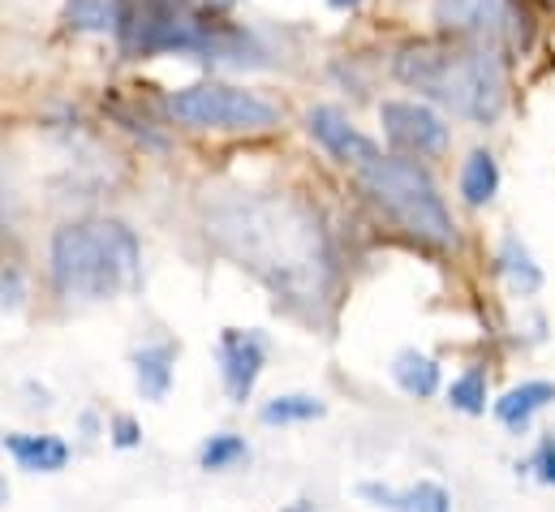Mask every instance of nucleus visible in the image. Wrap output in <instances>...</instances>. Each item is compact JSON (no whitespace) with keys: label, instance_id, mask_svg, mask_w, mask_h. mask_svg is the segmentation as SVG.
<instances>
[{"label":"nucleus","instance_id":"nucleus-1","mask_svg":"<svg viewBox=\"0 0 555 512\" xmlns=\"http://www.w3.org/2000/svg\"><path fill=\"white\" fill-rule=\"evenodd\" d=\"M207 233L284 293H319L327 251L301 207L280 199H224L207 212Z\"/></svg>","mask_w":555,"mask_h":512},{"label":"nucleus","instance_id":"nucleus-2","mask_svg":"<svg viewBox=\"0 0 555 512\" xmlns=\"http://www.w3.org/2000/svg\"><path fill=\"white\" fill-rule=\"evenodd\" d=\"M397 78L474 126H491L504 113L508 82L491 48L478 43H410L397 56Z\"/></svg>","mask_w":555,"mask_h":512},{"label":"nucleus","instance_id":"nucleus-3","mask_svg":"<svg viewBox=\"0 0 555 512\" xmlns=\"http://www.w3.org/2000/svg\"><path fill=\"white\" fill-rule=\"evenodd\" d=\"M142 280L139 238L117 220L65 225L52 238V284L65 302H108Z\"/></svg>","mask_w":555,"mask_h":512},{"label":"nucleus","instance_id":"nucleus-4","mask_svg":"<svg viewBox=\"0 0 555 512\" xmlns=\"http://www.w3.org/2000/svg\"><path fill=\"white\" fill-rule=\"evenodd\" d=\"M362 190L410 233L426 246H456V225L435 190V181L417 168L414 159H392V155H379L375 164H366L362 172Z\"/></svg>","mask_w":555,"mask_h":512},{"label":"nucleus","instance_id":"nucleus-5","mask_svg":"<svg viewBox=\"0 0 555 512\" xmlns=\"http://www.w3.org/2000/svg\"><path fill=\"white\" fill-rule=\"evenodd\" d=\"M168 117L190 129H268L280 121V113L268 100L224 82H198V87L172 91Z\"/></svg>","mask_w":555,"mask_h":512},{"label":"nucleus","instance_id":"nucleus-6","mask_svg":"<svg viewBox=\"0 0 555 512\" xmlns=\"http://www.w3.org/2000/svg\"><path fill=\"white\" fill-rule=\"evenodd\" d=\"M435 22L465 43L504 52L530 43V17L517 0H435Z\"/></svg>","mask_w":555,"mask_h":512},{"label":"nucleus","instance_id":"nucleus-7","mask_svg":"<svg viewBox=\"0 0 555 512\" xmlns=\"http://www.w3.org/2000/svg\"><path fill=\"white\" fill-rule=\"evenodd\" d=\"M306 129H310V138L336 159V164H345V168H366V164H375L379 159V146L366 138V133H358V129L349 126V117L340 113V108H310L306 113Z\"/></svg>","mask_w":555,"mask_h":512},{"label":"nucleus","instance_id":"nucleus-8","mask_svg":"<svg viewBox=\"0 0 555 512\" xmlns=\"http://www.w3.org/2000/svg\"><path fill=\"white\" fill-rule=\"evenodd\" d=\"M379 121L388 129V138L401 146V151H414V155H439L448 146V126L410 100H388L379 108Z\"/></svg>","mask_w":555,"mask_h":512},{"label":"nucleus","instance_id":"nucleus-9","mask_svg":"<svg viewBox=\"0 0 555 512\" xmlns=\"http://www.w3.org/2000/svg\"><path fill=\"white\" fill-rule=\"evenodd\" d=\"M220 371H224V387L233 400H246L255 384H259V371H263V341L255 332H224L220 336Z\"/></svg>","mask_w":555,"mask_h":512},{"label":"nucleus","instance_id":"nucleus-10","mask_svg":"<svg viewBox=\"0 0 555 512\" xmlns=\"http://www.w3.org/2000/svg\"><path fill=\"white\" fill-rule=\"evenodd\" d=\"M358 496L371 500V504H379L384 512H452L448 491H443L439 483H417L410 491H392V487H379V483H362Z\"/></svg>","mask_w":555,"mask_h":512},{"label":"nucleus","instance_id":"nucleus-11","mask_svg":"<svg viewBox=\"0 0 555 512\" xmlns=\"http://www.w3.org/2000/svg\"><path fill=\"white\" fill-rule=\"evenodd\" d=\"M4 448L22 470H35V474H56L69 461V448L56 435H9Z\"/></svg>","mask_w":555,"mask_h":512},{"label":"nucleus","instance_id":"nucleus-12","mask_svg":"<svg viewBox=\"0 0 555 512\" xmlns=\"http://www.w3.org/2000/svg\"><path fill=\"white\" fill-rule=\"evenodd\" d=\"M555 400V384H521L513 387L504 400H495V418L504 422V426H513V431H521L539 409H547Z\"/></svg>","mask_w":555,"mask_h":512},{"label":"nucleus","instance_id":"nucleus-13","mask_svg":"<svg viewBox=\"0 0 555 512\" xmlns=\"http://www.w3.org/2000/svg\"><path fill=\"white\" fill-rule=\"evenodd\" d=\"M134 375L146 400H164L172 387V345H146L134 354Z\"/></svg>","mask_w":555,"mask_h":512},{"label":"nucleus","instance_id":"nucleus-14","mask_svg":"<svg viewBox=\"0 0 555 512\" xmlns=\"http://www.w3.org/2000/svg\"><path fill=\"white\" fill-rule=\"evenodd\" d=\"M495 190H500L495 155H491V151H474V155L465 159V168H461V194H465V203H469V207H482V203L495 199Z\"/></svg>","mask_w":555,"mask_h":512},{"label":"nucleus","instance_id":"nucleus-15","mask_svg":"<svg viewBox=\"0 0 555 512\" xmlns=\"http://www.w3.org/2000/svg\"><path fill=\"white\" fill-rule=\"evenodd\" d=\"M392 380L401 384V392H410L417 400H426V396H435L439 392V367L426 358V354H401L397 362H392Z\"/></svg>","mask_w":555,"mask_h":512},{"label":"nucleus","instance_id":"nucleus-16","mask_svg":"<svg viewBox=\"0 0 555 512\" xmlns=\"http://www.w3.org/2000/svg\"><path fill=\"white\" fill-rule=\"evenodd\" d=\"M327 405L319 396H276L263 405V422L268 426H284V422H310V418H323Z\"/></svg>","mask_w":555,"mask_h":512},{"label":"nucleus","instance_id":"nucleus-17","mask_svg":"<svg viewBox=\"0 0 555 512\" xmlns=\"http://www.w3.org/2000/svg\"><path fill=\"white\" fill-rule=\"evenodd\" d=\"M500 271H504V276H508V280H513L521 293H534V289L543 284V271L530 263L526 246H521V242H513V238L500 246Z\"/></svg>","mask_w":555,"mask_h":512},{"label":"nucleus","instance_id":"nucleus-18","mask_svg":"<svg viewBox=\"0 0 555 512\" xmlns=\"http://www.w3.org/2000/svg\"><path fill=\"white\" fill-rule=\"evenodd\" d=\"M246 457H250V448H246L242 435H211L203 444V452H198V465L203 470H229V465H237Z\"/></svg>","mask_w":555,"mask_h":512},{"label":"nucleus","instance_id":"nucleus-19","mask_svg":"<svg viewBox=\"0 0 555 512\" xmlns=\"http://www.w3.org/2000/svg\"><path fill=\"white\" fill-rule=\"evenodd\" d=\"M65 17L78 30H108V26H117V4L113 0H69Z\"/></svg>","mask_w":555,"mask_h":512},{"label":"nucleus","instance_id":"nucleus-20","mask_svg":"<svg viewBox=\"0 0 555 512\" xmlns=\"http://www.w3.org/2000/svg\"><path fill=\"white\" fill-rule=\"evenodd\" d=\"M448 400H452V409H461V413H482V409H487V380H482L478 371H465L461 380H452Z\"/></svg>","mask_w":555,"mask_h":512},{"label":"nucleus","instance_id":"nucleus-21","mask_svg":"<svg viewBox=\"0 0 555 512\" xmlns=\"http://www.w3.org/2000/svg\"><path fill=\"white\" fill-rule=\"evenodd\" d=\"M534 470L543 483H555V439H543L539 452H534Z\"/></svg>","mask_w":555,"mask_h":512},{"label":"nucleus","instance_id":"nucleus-22","mask_svg":"<svg viewBox=\"0 0 555 512\" xmlns=\"http://www.w3.org/2000/svg\"><path fill=\"white\" fill-rule=\"evenodd\" d=\"M113 439H117V448H134L142 439L139 422H134V418H117V422H113Z\"/></svg>","mask_w":555,"mask_h":512},{"label":"nucleus","instance_id":"nucleus-23","mask_svg":"<svg viewBox=\"0 0 555 512\" xmlns=\"http://www.w3.org/2000/svg\"><path fill=\"white\" fill-rule=\"evenodd\" d=\"M332 9H349V4H358V0H327Z\"/></svg>","mask_w":555,"mask_h":512},{"label":"nucleus","instance_id":"nucleus-24","mask_svg":"<svg viewBox=\"0 0 555 512\" xmlns=\"http://www.w3.org/2000/svg\"><path fill=\"white\" fill-rule=\"evenodd\" d=\"M216 4H229V0H216Z\"/></svg>","mask_w":555,"mask_h":512}]
</instances>
